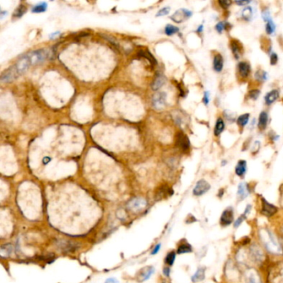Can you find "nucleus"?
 Listing matches in <instances>:
<instances>
[{
  "instance_id": "4c0bfd02",
  "label": "nucleus",
  "mask_w": 283,
  "mask_h": 283,
  "mask_svg": "<svg viewBox=\"0 0 283 283\" xmlns=\"http://www.w3.org/2000/svg\"><path fill=\"white\" fill-rule=\"evenodd\" d=\"M169 11H170V8H169V7H165V8H163L162 9H160V10L159 11L156 16L167 15V14L169 13Z\"/></svg>"
},
{
  "instance_id": "09e8293b",
  "label": "nucleus",
  "mask_w": 283,
  "mask_h": 283,
  "mask_svg": "<svg viewBox=\"0 0 283 283\" xmlns=\"http://www.w3.org/2000/svg\"><path fill=\"white\" fill-rule=\"evenodd\" d=\"M169 272H170V269L168 267H165L164 269V274L166 276H169Z\"/></svg>"
},
{
  "instance_id": "dca6fc26",
  "label": "nucleus",
  "mask_w": 283,
  "mask_h": 283,
  "mask_svg": "<svg viewBox=\"0 0 283 283\" xmlns=\"http://www.w3.org/2000/svg\"><path fill=\"white\" fill-rule=\"evenodd\" d=\"M279 97V91L277 90H271L270 92H268L265 96V102L267 105H271L274 103L276 100H277Z\"/></svg>"
},
{
  "instance_id": "de8ad7c7",
  "label": "nucleus",
  "mask_w": 283,
  "mask_h": 283,
  "mask_svg": "<svg viewBox=\"0 0 283 283\" xmlns=\"http://www.w3.org/2000/svg\"><path fill=\"white\" fill-rule=\"evenodd\" d=\"M249 283H259L256 280V278L253 276H251L250 277H249Z\"/></svg>"
},
{
  "instance_id": "2f4dec72",
  "label": "nucleus",
  "mask_w": 283,
  "mask_h": 283,
  "mask_svg": "<svg viewBox=\"0 0 283 283\" xmlns=\"http://www.w3.org/2000/svg\"><path fill=\"white\" fill-rule=\"evenodd\" d=\"M175 253L174 252H170L169 253H168V255L166 256L165 262L169 266L173 265L174 262V260H175Z\"/></svg>"
},
{
  "instance_id": "9b49d317",
  "label": "nucleus",
  "mask_w": 283,
  "mask_h": 283,
  "mask_svg": "<svg viewBox=\"0 0 283 283\" xmlns=\"http://www.w3.org/2000/svg\"><path fill=\"white\" fill-rule=\"evenodd\" d=\"M276 211H277L276 207L269 203L265 199H262V214L267 216V217H271L273 214H275L276 213Z\"/></svg>"
},
{
  "instance_id": "3c124183",
  "label": "nucleus",
  "mask_w": 283,
  "mask_h": 283,
  "mask_svg": "<svg viewBox=\"0 0 283 283\" xmlns=\"http://www.w3.org/2000/svg\"><path fill=\"white\" fill-rule=\"evenodd\" d=\"M203 25H200V26H199V28H198V29H197V32H198V33H202V32H203Z\"/></svg>"
},
{
  "instance_id": "49530a36",
  "label": "nucleus",
  "mask_w": 283,
  "mask_h": 283,
  "mask_svg": "<svg viewBox=\"0 0 283 283\" xmlns=\"http://www.w3.org/2000/svg\"><path fill=\"white\" fill-rule=\"evenodd\" d=\"M105 283H119L115 278H108L107 280L105 281Z\"/></svg>"
},
{
  "instance_id": "423d86ee",
  "label": "nucleus",
  "mask_w": 283,
  "mask_h": 283,
  "mask_svg": "<svg viewBox=\"0 0 283 283\" xmlns=\"http://www.w3.org/2000/svg\"><path fill=\"white\" fill-rule=\"evenodd\" d=\"M176 146L180 148L182 151H188L190 146V142L187 135H185L183 132H179L176 136Z\"/></svg>"
},
{
  "instance_id": "f3484780",
  "label": "nucleus",
  "mask_w": 283,
  "mask_h": 283,
  "mask_svg": "<svg viewBox=\"0 0 283 283\" xmlns=\"http://www.w3.org/2000/svg\"><path fill=\"white\" fill-rule=\"evenodd\" d=\"M174 193V191L171 189V188H169L168 187H166V186H163V187H161L160 189L158 190L157 193H156V199H161V198H165L166 196L169 195L170 196L172 195Z\"/></svg>"
},
{
  "instance_id": "2eb2a0df",
  "label": "nucleus",
  "mask_w": 283,
  "mask_h": 283,
  "mask_svg": "<svg viewBox=\"0 0 283 283\" xmlns=\"http://www.w3.org/2000/svg\"><path fill=\"white\" fill-rule=\"evenodd\" d=\"M223 68V58L221 54L217 53L213 58V69L217 72H220Z\"/></svg>"
},
{
  "instance_id": "ea45409f",
  "label": "nucleus",
  "mask_w": 283,
  "mask_h": 283,
  "mask_svg": "<svg viewBox=\"0 0 283 283\" xmlns=\"http://www.w3.org/2000/svg\"><path fill=\"white\" fill-rule=\"evenodd\" d=\"M278 62V57L276 53H272L270 56V63L271 65H276Z\"/></svg>"
},
{
  "instance_id": "6e6552de",
  "label": "nucleus",
  "mask_w": 283,
  "mask_h": 283,
  "mask_svg": "<svg viewBox=\"0 0 283 283\" xmlns=\"http://www.w3.org/2000/svg\"><path fill=\"white\" fill-rule=\"evenodd\" d=\"M233 222V211L232 208H227L223 211L221 216L220 223L222 226H228Z\"/></svg>"
},
{
  "instance_id": "473e14b6",
  "label": "nucleus",
  "mask_w": 283,
  "mask_h": 283,
  "mask_svg": "<svg viewBox=\"0 0 283 283\" xmlns=\"http://www.w3.org/2000/svg\"><path fill=\"white\" fill-rule=\"evenodd\" d=\"M255 77H256V78L257 79V80L262 81H266V80H267V72H265L264 71L261 70V69H259V70H258L257 72H256Z\"/></svg>"
},
{
  "instance_id": "f03ea898",
  "label": "nucleus",
  "mask_w": 283,
  "mask_h": 283,
  "mask_svg": "<svg viewBox=\"0 0 283 283\" xmlns=\"http://www.w3.org/2000/svg\"><path fill=\"white\" fill-rule=\"evenodd\" d=\"M31 66L32 65H31L30 60H29L28 55H25L21 59H19L15 65L13 66V68L14 72H16V74H17V76L19 77V76L25 72H27Z\"/></svg>"
},
{
  "instance_id": "4be33fe9",
  "label": "nucleus",
  "mask_w": 283,
  "mask_h": 283,
  "mask_svg": "<svg viewBox=\"0 0 283 283\" xmlns=\"http://www.w3.org/2000/svg\"><path fill=\"white\" fill-rule=\"evenodd\" d=\"M224 129H225V123H224L223 119L218 118L217 122H216L215 128H214V135L218 136L223 132Z\"/></svg>"
},
{
  "instance_id": "72a5a7b5",
  "label": "nucleus",
  "mask_w": 283,
  "mask_h": 283,
  "mask_svg": "<svg viewBox=\"0 0 283 283\" xmlns=\"http://www.w3.org/2000/svg\"><path fill=\"white\" fill-rule=\"evenodd\" d=\"M26 10H27V9H26L25 6L20 5L17 9H16L15 13H14L13 16H14L15 18H20V17H22V16L24 14Z\"/></svg>"
},
{
  "instance_id": "f257e3e1",
  "label": "nucleus",
  "mask_w": 283,
  "mask_h": 283,
  "mask_svg": "<svg viewBox=\"0 0 283 283\" xmlns=\"http://www.w3.org/2000/svg\"><path fill=\"white\" fill-rule=\"evenodd\" d=\"M27 55L30 60L31 65L34 66L44 62L49 57L50 53H49V51L46 50V49H40V50L32 52Z\"/></svg>"
},
{
  "instance_id": "58836bf2",
  "label": "nucleus",
  "mask_w": 283,
  "mask_h": 283,
  "mask_svg": "<svg viewBox=\"0 0 283 283\" xmlns=\"http://www.w3.org/2000/svg\"><path fill=\"white\" fill-rule=\"evenodd\" d=\"M218 3H219V5L223 8H228L229 6L231 5V3H232V1H229V0H223V1H218Z\"/></svg>"
},
{
  "instance_id": "79ce46f5",
  "label": "nucleus",
  "mask_w": 283,
  "mask_h": 283,
  "mask_svg": "<svg viewBox=\"0 0 283 283\" xmlns=\"http://www.w3.org/2000/svg\"><path fill=\"white\" fill-rule=\"evenodd\" d=\"M245 219V214H243V215H241L239 218L236 220L235 223H234V228H238V226L240 225L241 223H243V220Z\"/></svg>"
},
{
  "instance_id": "9d476101",
  "label": "nucleus",
  "mask_w": 283,
  "mask_h": 283,
  "mask_svg": "<svg viewBox=\"0 0 283 283\" xmlns=\"http://www.w3.org/2000/svg\"><path fill=\"white\" fill-rule=\"evenodd\" d=\"M154 272H155V268L153 267H146L142 268L138 274V280L141 282L148 280Z\"/></svg>"
},
{
  "instance_id": "393cba45",
  "label": "nucleus",
  "mask_w": 283,
  "mask_h": 283,
  "mask_svg": "<svg viewBox=\"0 0 283 283\" xmlns=\"http://www.w3.org/2000/svg\"><path fill=\"white\" fill-rule=\"evenodd\" d=\"M253 8L251 7H246L243 8V12H242V18L246 21L250 20L253 17Z\"/></svg>"
},
{
  "instance_id": "aec40b11",
  "label": "nucleus",
  "mask_w": 283,
  "mask_h": 283,
  "mask_svg": "<svg viewBox=\"0 0 283 283\" xmlns=\"http://www.w3.org/2000/svg\"><path fill=\"white\" fill-rule=\"evenodd\" d=\"M249 191L248 189L247 184L245 183H241L238 185V198H240L241 200H243L244 198H246L248 197Z\"/></svg>"
},
{
  "instance_id": "a19ab883",
  "label": "nucleus",
  "mask_w": 283,
  "mask_h": 283,
  "mask_svg": "<svg viewBox=\"0 0 283 283\" xmlns=\"http://www.w3.org/2000/svg\"><path fill=\"white\" fill-rule=\"evenodd\" d=\"M262 16L263 19H264V21H265V22H268V21L270 20V19H271V17H270V13H269V11H268L267 9H266V10L263 11Z\"/></svg>"
},
{
  "instance_id": "f8f14e48",
  "label": "nucleus",
  "mask_w": 283,
  "mask_h": 283,
  "mask_svg": "<svg viewBox=\"0 0 283 283\" xmlns=\"http://www.w3.org/2000/svg\"><path fill=\"white\" fill-rule=\"evenodd\" d=\"M17 77H18V76L13 70V67H11L5 72H3L1 76V81H2V82H10L12 81L15 80Z\"/></svg>"
},
{
  "instance_id": "ddd939ff",
  "label": "nucleus",
  "mask_w": 283,
  "mask_h": 283,
  "mask_svg": "<svg viewBox=\"0 0 283 283\" xmlns=\"http://www.w3.org/2000/svg\"><path fill=\"white\" fill-rule=\"evenodd\" d=\"M238 73H239V75H240L243 78L248 77L251 72L250 64L248 63H247V62H241V63H238Z\"/></svg>"
},
{
  "instance_id": "cd10ccee",
  "label": "nucleus",
  "mask_w": 283,
  "mask_h": 283,
  "mask_svg": "<svg viewBox=\"0 0 283 283\" xmlns=\"http://www.w3.org/2000/svg\"><path fill=\"white\" fill-rule=\"evenodd\" d=\"M192 252V247H191L188 243H183L180 245L178 248L179 254H182V253H188Z\"/></svg>"
},
{
  "instance_id": "e433bc0d",
  "label": "nucleus",
  "mask_w": 283,
  "mask_h": 283,
  "mask_svg": "<svg viewBox=\"0 0 283 283\" xmlns=\"http://www.w3.org/2000/svg\"><path fill=\"white\" fill-rule=\"evenodd\" d=\"M262 253L257 248H253V257L255 258V260L260 261L262 259Z\"/></svg>"
},
{
  "instance_id": "bb28decb",
  "label": "nucleus",
  "mask_w": 283,
  "mask_h": 283,
  "mask_svg": "<svg viewBox=\"0 0 283 283\" xmlns=\"http://www.w3.org/2000/svg\"><path fill=\"white\" fill-rule=\"evenodd\" d=\"M249 118H250V115L248 114V113H247V114H244V115H240V116L238 118V120H237L238 125H240L241 127L245 126V125L248 124V120H249Z\"/></svg>"
},
{
  "instance_id": "7ed1b4c3",
  "label": "nucleus",
  "mask_w": 283,
  "mask_h": 283,
  "mask_svg": "<svg viewBox=\"0 0 283 283\" xmlns=\"http://www.w3.org/2000/svg\"><path fill=\"white\" fill-rule=\"evenodd\" d=\"M192 16V12L188 9H184V8H181L176 11L173 15L171 16V19H173L174 22L177 23H183V21L187 20Z\"/></svg>"
},
{
  "instance_id": "6ab92c4d",
  "label": "nucleus",
  "mask_w": 283,
  "mask_h": 283,
  "mask_svg": "<svg viewBox=\"0 0 283 283\" xmlns=\"http://www.w3.org/2000/svg\"><path fill=\"white\" fill-rule=\"evenodd\" d=\"M267 122L268 115L267 112H265V111L261 112L260 115H259V120H258V128L262 130H265L267 128Z\"/></svg>"
},
{
  "instance_id": "a211bd4d",
  "label": "nucleus",
  "mask_w": 283,
  "mask_h": 283,
  "mask_svg": "<svg viewBox=\"0 0 283 283\" xmlns=\"http://www.w3.org/2000/svg\"><path fill=\"white\" fill-rule=\"evenodd\" d=\"M246 171H247V162L245 160L238 161V165L235 168L236 174L242 177L245 174Z\"/></svg>"
},
{
  "instance_id": "603ef678",
  "label": "nucleus",
  "mask_w": 283,
  "mask_h": 283,
  "mask_svg": "<svg viewBox=\"0 0 283 283\" xmlns=\"http://www.w3.org/2000/svg\"><path fill=\"white\" fill-rule=\"evenodd\" d=\"M59 34H60V33H53V34H52V35L50 36V38H55V37H57V36H58V35H59Z\"/></svg>"
},
{
  "instance_id": "c756f323",
  "label": "nucleus",
  "mask_w": 283,
  "mask_h": 283,
  "mask_svg": "<svg viewBox=\"0 0 283 283\" xmlns=\"http://www.w3.org/2000/svg\"><path fill=\"white\" fill-rule=\"evenodd\" d=\"M276 29V25L275 23H273L272 19L267 22V25H266V32L267 34H272L275 32Z\"/></svg>"
},
{
  "instance_id": "39448f33",
  "label": "nucleus",
  "mask_w": 283,
  "mask_h": 283,
  "mask_svg": "<svg viewBox=\"0 0 283 283\" xmlns=\"http://www.w3.org/2000/svg\"><path fill=\"white\" fill-rule=\"evenodd\" d=\"M209 189H210V184L204 179H200L196 183L193 190V193L195 196H201L207 193Z\"/></svg>"
},
{
  "instance_id": "412c9836",
  "label": "nucleus",
  "mask_w": 283,
  "mask_h": 283,
  "mask_svg": "<svg viewBox=\"0 0 283 283\" xmlns=\"http://www.w3.org/2000/svg\"><path fill=\"white\" fill-rule=\"evenodd\" d=\"M165 77L164 76H158V77L155 78V80L154 81V82L152 83L151 88H152L154 90H159V89L165 84Z\"/></svg>"
},
{
  "instance_id": "c03bdc74",
  "label": "nucleus",
  "mask_w": 283,
  "mask_h": 283,
  "mask_svg": "<svg viewBox=\"0 0 283 283\" xmlns=\"http://www.w3.org/2000/svg\"><path fill=\"white\" fill-rule=\"evenodd\" d=\"M160 247H161L160 243V244H157V245L155 246V248H154V250L152 251V253H151V254H152V255L157 254V253H158L159 251H160Z\"/></svg>"
},
{
  "instance_id": "a878e982",
  "label": "nucleus",
  "mask_w": 283,
  "mask_h": 283,
  "mask_svg": "<svg viewBox=\"0 0 283 283\" xmlns=\"http://www.w3.org/2000/svg\"><path fill=\"white\" fill-rule=\"evenodd\" d=\"M139 55L141 56V57H144V58H146V59H148L149 62H150L152 65H155L156 63H157L155 58H154L153 56L151 55L148 51H140V52H139Z\"/></svg>"
},
{
  "instance_id": "864d4df0",
  "label": "nucleus",
  "mask_w": 283,
  "mask_h": 283,
  "mask_svg": "<svg viewBox=\"0 0 283 283\" xmlns=\"http://www.w3.org/2000/svg\"><path fill=\"white\" fill-rule=\"evenodd\" d=\"M6 13H7V12H2V13H1V18H3V15H5Z\"/></svg>"
},
{
  "instance_id": "f704fd0d",
  "label": "nucleus",
  "mask_w": 283,
  "mask_h": 283,
  "mask_svg": "<svg viewBox=\"0 0 283 283\" xmlns=\"http://www.w3.org/2000/svg\"><path fill=\"white\" fill-rule=\"evenodd\" d=\"M227 26H228V23H225V22H220V23H218L215 26V29L218 31V33H221L223 30H225L226 28H227Z\"/></svg>"
},
{
  "instance_id": "b1692460",
  "label": "nucleus",
  "mask_w": 283,
  "mask_h": 283,
  "mask_svg": "<svg viewBox=\"0 0 283 283\" xmlns=\"http://www.w3.org/2000/svg\"><path fill=\"white\" fill-rule=\"evenodd\" d=\"M47 8H48V4L44 2L40 3H38L37 5H35L32 8V12L33 13H43V12H45L47 10Z\"/></svg>"
},
{
  "instance_id": "20e7f679",
  "label": "nucleus",
  "mask_w": 283,
  "mask_h": 283,
  "mask_svg": "<svg viewBox=\"0 0 283 283\" xmlns=\"http://www.w3.org/2000/svg\"><path fill=\"white\" fill-rule=\"evenodd\" d=\"M167 94L165 92L156 93L152 99V104L156 110H162L166 104Z\"/></svg>"
},
{
  "instance_id": "4468645a",
  "label": "nucleus",
  "mask_w": 283,
  "mask_h": 283,
  "mask_svg": "<svg viewBox=\"0 0 283 283\" xmlns=\"http://www.w3.org/2000/svg\"><path fill=\"white\" fill-rule=\"evenodd\" d=\"M230 47L231 50L233 52L236 59H239V58L242 55V49H243V47L240 44V43L237 40H232L230 43Z\"/></svg>"
},
{
  "instance_id": "c9c22d12",
  "label": "nucleus",
  "mask_w": 283,
  "mask_h": 283,
  "mask_svg": "<svg viewBox=\"0 0 283 283\" xmlns=\"http://www.w3.org/2000/svg\"><path fill=\"white\" fill-rule=\"evenodd\" d=\"M249 97L252 98L253 100H257L260 95V90H257V89H254V90H252L249 91Z\"/></svg>"
},
{
  "instance_id": "37998d69",
  "label": "nucleus",
  "mask_w": 283,
  "mask_h": 283,
  "mask_svg": "<svg viewBox=\"0 0 283 283\" xmlns=\"http://www.w3.org/2000/svg\"><path fill=\"white\" fill-rule=\"evenodd\" d=\"M203 101L205 105H208V103H209V95H208V92H207V91L204 93V95H203Z\"/></svg>"
},
{
  "instance_id": "7c9ffc66",
  "label": "nucleus",
  "mask_w": 283,
  "mask_h": 283,
  "mask_svg": "<svg viewBox=\"0 0 283 283\" xmlns=\"http://www.w3.org/2000/svg\"><path fill=\"white\" fill-rule=\"evenodd\" d=\"M11 252H12V246L10 244H5V245H3L1 247L0 253H1V255L3 257L8 256L10 254Z\"/></svg>"
},
{
  "instance_id": "5701e85b",
  "label": "nucleus",
  "mask_w": 283,
  "mask_h": 283,
  "mask_svg": "<svg viewBox=\"0 0 283 283\" xmlns=\"http://www.w3.org/2000/svg\"><path fill=\"white\" fill-rule=\"evenodd\" d=\"M205 277V270L203 268H199L198 271L194 273V275L192 277V281L193 282H197V281H200L203 280Z\"/></svg>"
},
{
  "instance_id": "c85d7f7f",
  "label": "nucleus",
  "mask_w": 283,
  "mask_h": 283,
  "mask_svg": "<svg viewBox=\"0 0 283 283\" xmlns=\"http://www.w3.org/2000/svg\"><path fill=\"white\" fill-rule=\"evenodd\" d=\"M179 31L177 27H174L173 25H170V24H168V25L165 27V34L168 36H171L174 35V34H175Z\"/></svg>"
},
{
  "instance_id": "1a4fd4ad",
  "label": "nucleus",
  "mask_w": 283,
  "mask_h": 283,
  "mask_svg": "<svg viewBox=\"0 0 283 283\" xmlns=\"http://www.w3.org/2000/svg\"><path fill=\"white\" fill-rule=\"evenodd\" d=\"M267 236H268V239H269V242L268 243H266V245L267 247L268 250L272 251L273 253H281V248L279 244L277 243L276 240L274 238V236L271 234V232H268L267 231Z\"/></svg>"
},
{
  "instance_id": "8fccbe9b",
  "label": "nucleus",
  "mask_w": 283,
  "mask_h": 283,
  "mask_svg": "<svg viewBox=\"0 0 283 283\" xmlns=\"http://www.w3.org/2000/svg\"><path fill=\"white\" fill-rule=\"evenodd\" d=\"M50 161H51V158H49V157H45V158L43 159V164H44V165L48 164V162H50Z\"/></svg>"
},
{
  "instance_id": "0eeeda50",
  "label": "nucleus",
  "mask_w": 283,
  "mask_h": 283,
  "mask_svg": "<svg viewBox=\"0 0 283 283\" xmlns=\"http://www.w3.org/2000/svg\"><path fill=\"white\" fill-rule=\"evenodd\" d=\"M146 204H147V202L144 198H135L129 202L128 208L131 209L132 211H135V212H139V211L142 210L143 208H145Z\"/></svg>"
},
{
  "instance_id": "a18cd8bd",
  "label": "nucleus",
  "mask_w": 283,
  "mask_h": 283,
  "mask_svg": "<svg viewBox=\"0 0 283 283\" xmlns=\"http://www.w3.org/2000/svg\"><path fill=\"white\" fill-rule=\"evenodd\" d=\"M235 3H236V4H238V5L244 6V5H247V4H248V3H250V1H236Z\"/></svg>"
}]
</instances>
